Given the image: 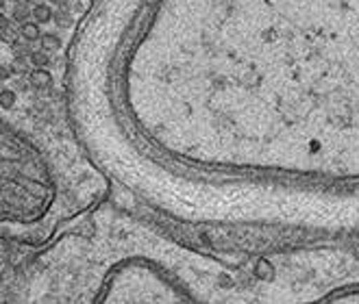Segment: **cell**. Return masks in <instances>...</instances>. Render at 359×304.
Listing matches in <instances>:
<instances>
[{
	"label": "cell",
	"mask_w": 359,
	"mask_h": 304,
	"mask_svg": "<svg viewBox=\"0 0 359 304\" xmlns=\"http://www.w3.org/2000/svg\"><path fill=\"white\" fill-rule=\"evenodd\" d=\"M107 179L76 146L66 118L0 100V239L35 248L88 211Z\"/></svg>",
	"instance_id": "1"
}]
</instances>
